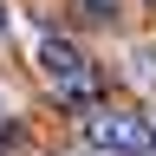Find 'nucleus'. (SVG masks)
<instances>
[{"label":"nucleus","instance_id":"nucleus-4","mask_svg":"<svg viewBox=\"0 0 156 156\" xmlns=\"http://www.w3.org/2000/svg\"><path fill=\"white\" fill-rule=\"evenodd\" d=\"M136 78L156 91V46H143V52H136Z\"/></svg>","mask_w":156,"mask_h":156},{"label":"nucleus","instance_id":"nucleus-5","mask_svg":"<svg viewBox=\"0 0 156 156\" xmlns=\"http://www.w3.org/2000/svg\"><path fill=\"white\" fill-rule=\"evenodd\" d=\"M0 33H7V7H0Z\"/></svg>","mask_w":156,"mask_h":156},{"label":"nucleus","instance_id":"nucleus-2","mask_svg":"<svg viewBox=\"0 0 156 156\" xmlns=\"http://www.w3.org/2000/svg\"><path fill=\"white\" fill-rule=\"evenodd\" d=\"M85 143L104 156H156V130H150V117H130V111H91Z\"/></svg>","mask_w":156,"mask_h":156},{"label":"nucleus","instance_id":"nucleus-3","mask_svg":"<svg viewBox=\"0 0 156 156\" xmlns=\"http://www.w3.org/2000/svg\"><path fill=\"white\" fill-rule=\"evenodd\" d=\"M78 20H85V26H111V20H117V0H78Z\"/></svg>","mask_w":156,"mask_h":156},{"label":"nucleus","instance_id":"nucleus-1","mask_svg":"<svg viewBox=\"0 0 156 156\" xmlns=\"http://www.w3.org/2000/svg\"><path fill=\"white\" fill-rule=\"evenodd\" d=\"M39 72H46V85L65 98V104L98 98V65L72 46V39H39Z\"/></svg>","mask_w":156,"mask_h":156}]
</instances>
